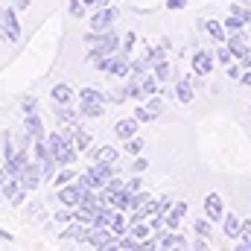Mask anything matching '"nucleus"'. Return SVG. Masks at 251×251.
I'll use <instances>...</instances> for the list:
<instances>
[{"mask_svg":"<svg viewBox=\"0 0 251 251\" xmlns=\"http://www.w3.org/2000/svg\"><path fill=\"white\" fill-rule=\"evenodd\" d=\"M120 47H123V35L111 26V29H105L102 32V38H100V44H94V47H88V62H100V59H105V56H114V53H120Z\"/></svg>","mask_w":251,"mask_h":251,"instance_id":"nucleus-1","label":"nucleus"},{"mask_svg":"<svg viewBox=\"0 0 251 251\" xmlns=\"http://www.w3.org/2000/svg\"><path fill=\"white\" fill-rule=\"evenodd\" d=\"M117 173H120L117 164H91L85 173H79V181L91 190H102L108 184V178H114Z\"/></svg>","mask_w":251,"mask_h":251,"instance_id":"nucleus-2","label":"nucleus"},{"mask_svg":"<svg viewBox=\"0 0 251 251\" xmlns=\"http://www.w3.org/2000/svg\"><path fill=\"white\" fill-rule=\"evenodd\" d=\"M88 190H91V187H85V184L76 178V181H70V184L59 187L53 196L59 199V204H62V207H79V204H82V199L88 196Z\"/></svg>","mask_w":251,"mask_h":251,"instance_id":"nucleus-3","label":"nucleus"},{"mask_svg":"<svg viewBox=\"0 0 251 251\" xmlns=\"http://www.w3.org/2000/svg\"><path fill=\"white\" fill-rule=\"evenodd\" d=\"M117 18H120V6H117V3L102 6V9H97V12L91 15V29H94V32H105V29L114 26Z\"/></svg>","mask_w":251,"mask_h":251,"instance_id":"nucleus-4","label":"nucleus"},{"mask_svg":"<svg viewBox=\"0 0 251 251\" xmlns=\"http://www.w3.org/2000/svg\"><path fill=\"white\" fill-rule=\"evenodd\" d=\"M0 18H3V32L9 44L21 41V21H18V9L15 6H0Z\"/></svg>","mask_w":251,"mask_h":251,"instance_id":"nucleus-5","label":"nucleus"},{"mask_svg":"<svg viewBox=\"0 0 251 251\" xmlns=\"http://www.w3.org/2000/svg\"><path fill=\"white\" fill-rule=\"evenodd\" d=\"M190 67H193V73H199V76H210L213 67H216V56H213V50L199 47V50L190 56Z\"/></svg>","mask_w":251,"mask_h":251,"instance_id":"nucleus-6","label":"nucleus"},{"mask_svg":"<svg viewBox=\"0 0 251 251\" xmlns=\"http://www.w3.org/2000/svg\"><path fill=\"white\" fill-rule=\"evenodd\" d=\"M18 178H21V187H24V190L35 193V190L44 184V173H41V164H38V161L32 158V161H29V164L24 167V173H21Z\"/></svg>","mask_w":251,"mask_h":251,"instance_id":"nucleus-7","label":"nucleus"},{"mask_svg":"<svg viewBox=\"0 0 251 251\" xmlns=\"http://www.w3.org/2000/svg\"><path fill=\"white\" fill-rule=\"evenodd\" d=\"M225 213H228V210H225L222 196H219V193H207V196H204V216H207L213 225H219V222L225 219Z\"/></svg>","mask_w":251,"mask_h":251,"instance_id":"nucleus-8","label":"nucleus"},{"mask_svg":"<svg viewBox=\"0 0 251 251\" xmlns=\"http://www.w3.org/2000/svg\"><path fill=\"white\" fill-rule=\"evenodd\" d=\"M85 155L91 158V164H117V158H120V152H117L111 143H100V146H91Z\"/></svg>","mask_w":251,"mask_h":251,"instance_id":"nucleus-9","label":"nucleus"},{"mask_svg":"<svg viewBox=\"0 0 251 251\" xmlns=\"http://www.w3.org/2000/svg\"><path fill=\"white\" fill-rule=\"evenodd\" d=\"M173 94H176V100L178 102H196V85H193V76H181V79H176V85H173Z\"/></svg>","mask_w":251,"mask_h":251,"instance_id":"nucleus-10","label":"nucleus"},{"mask_svg":"<svg viewBox=\"0 0 251 251\" xmlns=\"http://www.w3.org/2000/svg\"><path fill=\"white\" fill-rule=\"evenodd\" d=\"M187 210H190L187 201H181V199H178V201H173V207L164 213V225H167L170 231H178V225H181V219L187 216Z\"/></svg>","mask_w":251,"mask_h":251,"instance_id":"nucleus-11","label":"nucleus"},{"mask_svg":"<svg viewBox=\"0 0 251 251\" xmlns=\"http://www.w3.org/2000/svg\"><path fill=\"white\" fill-rule=\"evenodd\" d=\"M199 29H204L216 44H222V41H228V29H225V24L222 21H216V18H204V21H199Z\"/></svg>","mask_w":251,"mask_h":251,"instance_id":"nucleus-12","label":"nucleus"},{"mask_svg":"<svg viewBox=\"0 0 251 251\" xmlns=\"http://www.w3.org/2000/svg\"><path fill=\"white\" fill-rule=\"evenodd\" d=\"M50 100H53V105H76V91L67 85V82H59V85H53V91H50Z\"/></svg>","mask_w":251,"mask_h":251,"instance_id":"nucleus-13","label":"nucleus"},{"mask_svg":"<svg viewBox=\"0 0 251 251\" xmlns=\"http://www.w3.org/2000/svg\"><path fill=\"white\" fill-rule=\"evenodd\" d=\"M140 126L143 123H140L134 114H131V117H120V120L114 123V134H117L120 140H128V137H134V134L140 131Z\"/></svg>","mask_w":251,"mask_h":251,"instance_id":"nucleus-14","label":"nucleus"},{"mask_svg":"<svg viewBox=\"0 0 251 251\" xmlns=\"http://www.w3.org/2000/svg\"><path fill=\"white\" fill-rule=\"evenodd\" d=\"M24 131H26L32 140L47 137V128H44V120H41V114H38V111H35V114H24Z\"/></svg>","mask_w":251,"mask_h":251,"instance_id":"nucleus-15","label":"nucleus"},{"mask_svg":"<svg viewBox=\"0 0 251 251\" xmlns=\"http://www.w3.org/2000/svg\"><path fill=\"white\" fill-rule=\"evenodd\" d=\"M222 234H225V240H240V234H243V219L237 216V213H225V219H222Z\"/></svg>","mask_w":251,"mask_h":251,"instance_id":"nucleus-16","label":"nucleus"},{"mask_svg":"<svg viewBox=\"0 0 251 251\" xmlns=\"http://www.w3.org/2000/svg\"><path fill=\"white\" fill-rule=\"evenodd\" d=\"M53 114H56L59 126H73V123H79V120H82L76 105H53Z\"/></svg>","mask_w":251,"mask_h":251,"instance_id":"nucleus-17","label":"nucleus"},{"mask_svg":"<svg viewBox=\"0 0 251 251\" xmlns=\"http://www.w3.org/2000/svg\"><path fill=\"white\" fill-rule=\"evenodd\" d=\"M143 59L149 62V67H155L158 62L170 59V50H167L164 44H146V47H143Z\"/></svg>","mask_w":251,"mask_h":251,"instance_id":"nucleus-18","label":"nucleus"},{"mask_svg":"<svg viewBox=\"0 0 251 251\" xmlns=\"http://www.w3.org/2000/svg\"><path fill=\"white\" fill-rule=\"evenodd\" d=\"M178 246H190L187 240H184V234H178V231H170V228H164L161 231V249H178Z\"/></svg>","mask_w":251,"mask_h":251,"instance_id":"nucleus-19","label":"nucleus"},{"mask_svg":"<svg viewBox=\"0 0 251 251\" xmlns=\"http://www.w3.org/2000/svg\"><path fill=\"white\" fill-rule=\"evenodd\" d=\"M79 102H100V105H105L108 102V94L105 91H100V88H79Z\"/></svg>","mask_w":251,"mask_h":251,"instance_id":"nucleus-20","label":"nucleus"},{"mask_svg":"<svg viewBox=\"0 0 251 251\" xmlns=\"http://www.w3.org/2000/svg\"><path fill=\"white\" fill-rule=\"evenodd\" d=\"M76 108H79L82 120H97L105 114V105H100V102H76Z\"/></svg>","mask_w":251,"mask_h":251,"instance_id":"nucleus-21","label":"nucleus"},{"mask_svg":"<svg viewBox=\"0 0 251 251\" xmlns=\"http://www.w3.org/2000/svg\"><path fill=\"white\" fill-rule=\"evenodd\" d=\"M73 143H76V149L85 155V152L94 146V134H91V131H88L82 123H79V126H76V134H73Z\"/></svg>","mask_w":251,"mask_h":251,"instance_id":"nucleus-22","label":"nucleus"},{"mask_svg":"<svg viewBox=\"0 0 251 251\" xmlns=\"http://www.w3.org/2000/svg\"><path fill=\"white\" fill-rule=\"evenodd\" d=\"M213 56H216V64H219V67H228V64L237 62V59H234V50L228 47V41L216 44V47H213Z\"/></svg>","mask_w":251,"mask_h":251,"instance_id":"nucleus-23","label":"nucleus"},{"mask_svg":"<svg viewBox=\"0 0 251 251\" xmlns=\"http://www.w3.org/2000/svg\"><path fill=\"white\" fill-rule=\"evenodd\" d=\"M79 178V173L73 170V164L70 167H59V173H56V178H53V190L64 187V184H70V181H76Z\"/></svg>","mask_w":251,"mask_h":251,"instance_id":"nucleus-24","label":"nucleus"},{"mask_svg":"<svg viewBox=\"0 0 251 251\" xmlns=\"http://www.w3.org/2000/svg\"><path fill=\"white\" fill-rule=\"evenodd\" d=\"M128 228H131L128 213H126V210H117V213H114V219H111V231H114L117 237H126V234H128Z\"/></svg>","mask_w":251,"mask_h":251,"instance_id":"nucleus-25","label":"nucleus"},{"mask_svg":"<svg viewBox=\"0 0 251 251\" xmlns=\"http://www.w3.org/2000/svg\"><path fill=\"white\" fill-rule=\"evenodd\" d=\"M140 88H143L146 100H149V97H155V94H161V82H158V76H155V73H143V76H140Z\"/></svg>","mask_w":251,"mask_h":251,"instance_id":"nucleus-26","label":"nucleus"},{"mask_svg":"<svg viewBox=\"0 0 251 251\" xmlns=\"http://www.w3.org/2000/svg\"><path fill=\"white\" fill-rule=\"evenodd\" d=\"M152 73L158 76V82H161V85H170V82H173V62H170V59L158 62L155 67H152Z\"/></svg>","mask_w":251,"mask_h":251,"instance_id":"nucleus-27","label":"nucleus"},{"mask_svg":"<svg viewBox=\"0 0 251 251\" xmlns=\"http://www.w3.org/2000/svg\"><path fill=\"white\" fill-rule=\"evenodd\" d=\"M193 234L210 240V237H213V222H210L207 216H204V219H193Z\"/></svg>","mask_w":251,"mask_h":251,"instance_id":"nucleus-28","label":"nucleus"},{"mask_svg":"<svg viewBox=\"0 0 251 251\" xmlns=\"http://www.w3.org/2000/svg\"><path fill=\"white\" fill-rule=\"evenodd\" d=\"M114 213H117V207H102V210L94 216V228H111Z\"/></svg>","mask_w":251,"mask_h":251,"instance_id":"nucleus-29","label":"nucleus"},{"mask_svg":"<svg viewBox=\"0 0 251 251\" xmlns=\"http://www.w3.org/2000/svg\"><path fill=\"white\" fill-rule=\"evenodd\" d=\"M128 234H131V237H137V240H149V237L155 234V228L143 219V222H134V225L128 228Z\"/></svg>","mask_w":251,"mask_h":251,"instance_id":"nucleus-30","label":"nucleus"},{"mask_svg":"<svg viewBox=\"0 0 251 251\" xmlns=\"http://www.w3.org/2000/svg\"><path fill=\"white\" fill-rule=\"evenodd\" d=\"M134 117H137L140 123H155V120H158L161 114H155V111H152V108H149L146 102H137V108H134Z\"/></svg>","mask_w":251,"mask_h":251,"instance_id":"nucleus-31","label":"nucleus"},{"mask_svg":"<svg viewBox=\"0 0 251 251\" xmlns=\"http://www.w3.org/2000/svg\"><path fill=\"white\" fill-rule=\"evenodd\" d=\"M222 24H225V29H228V32H243V29H249V24H246L243 18L231 15V12H228V18H222Z\"/></svg>","mask_w":251,"mask_h":251,"instance_id":"nucleus-32","label":"nucleus"},{"mask_svg":"<svg viewBox=\"0 0 251 251\" xmlns=\"http://www.w3.org/2000/svg\"><path fill=\"white\" fill-rule=\"evenodd\" d=\"M143 149H146V143H143V137H137V134H134V137H128V140H126V155H131V158H137V155H140Z\"/></svg>","mask_w":251,"mask_h":251,"instance_id":"nucleus-33","label":"nucleus"},{"mask_svg":"<svg viewBox=\"0 0 251 251\" xmlns=\"http://www.w3.org/2000/svg\"><path fill=\"white\" fill-rule=\"evenodd\" d=\"M67 15H70L73 21H79V18L88 15V6H85L82 0H67Z\"/></svg>","mask_w":251,"mask_h":251,"instance_id":"nucleus-34","label":"nucleus"},{"mask_svg":"<svg viewBox=\"0 0 251 251\" xmlns=\"http://www.w3.org/2000/svg\"><path fill=\"white\" fill-rule=\"evenodd\" d=\"M228 12H231V15H237V18H243L246 24H251V9L246 6V3H231V6H228Z\"/></svg>","mask_w":251,"mask_h":251,"instance_id":"nucleus-35","label":"nucleus"},{"mask_svg":"<svg viewBox=\"0 0 251 251\" xmlns=\"http://www.w3.org/2000/svg\"><path fill=\"white\" fill-rule=\"evenodd\" d=\"M123 187H126V178L117 173L114 178H108V184L102 187V193H105V196H111V193H117V190H123Z\"/></svg>","mask_w":251,"mask_h":251,"instance_id":"nucleus-36","label":"nucleus"},{"mask_svg":"<svg viewBox=\"0 0 251 251\" xmlns=\"http://www.w3.org/2000/svg\"><path fill=\"white\" fill-rule=\"evenodd\" d=\"M134 44H137V32H126L120 53H126V56H134Z\"/></svg>","mask_w":251,"mask_h":251,"instance_id":"nucleus-37","label":"nucleus"},{"mask_svg":"<svg viewBox=\"0 0 251 251\" xmlns=\"http://www.w3.org/2000/svg\"><path fill=\"white\" fill-rule=\"evenodd\" d=\"M0 190H3V196H6V201H9V199H12V196L21 190V178H9V181H6Z\"/></svg>","mask_w":251,"mask_h":251,"instance_id":"nucleus-38","label":"nucleus"},{"mask_svg":"<svg viewBox=\"0 0 251 251\" xmlns=\"http://www.w3.org/2000/svg\"><path fill=\"white\" fill-rule=\"evenodd\" d=\"M128 97H126V88L120 85V88H114V91H108V102L111 105H120V102H126Z\"/></svg>","mask_w":251,"mask_h":251,"instance_id":"nucleus-39","label":"nucleus"},{"mask_svg":"<svg viewBox=\"0 0 251 251\" xmlns=\"http://www.w3.org/2000/svg\"><path fill=\"white\" fill-rule=\"evenodd\" d=\"M21 108H24V114H35V111H38V100L26 94V97L21 100Z\"/></svg>","mask_w":251,"mask_h":251,"instance_id":"nucleus-40","label":"nucleus"},{"mask_svg":"<svg viewBox=\"0 0 251 251\" xmlns=\"http://www.w3.org/2000/svg\"><path fill=\"white\" fill-rule=\"evenodd\" d=\"M26 199H29V190H18V193H15V196H12V199H9V207H21V204H24V201H26Z\"/></svg>","mask_w":251,"mask_h":251,"instance_id":"nucleus-41","label":"nucleus"},{"mask_svg":"<svg viewBox=\"0 0 251 251\" xmlns=\"http://www.w3.org/2000/svg\"><path fill=\"white\" fill-rule=\"evenodd\" d=\"M146 105L155 111V114H164V100H161V94H155V97H149L146 100Z\"/></svg>","mask_w":251,"mask_h":251,"instance_id":"nucleus-42","label":"nucleus"},{"mask_svg":"<svg viewBox=\"0 0 251 251\" xmlns=\"http://www.w3.org/2000/svg\"><path fill=\"white\" fill-rule=\"evenodd\" d=\"M126 187L131 190V193H137V190H143V178H140V176L134 173L131 178H126Z\"/></svg>","mask_w":251,"mask_h":251,"instance_id":"nucleus-43","label":"nucleus"},{"mask_svg":"<svg viewBox=\"0 0 251 251\" xmlns=\"http://www.w3.org/2000/svg\"><path fill=\"white\" fill-rule=\"evenodd\" d=\"M143 170H149V161H146V158H140V155H137V158H134V164H131V173H137V176H140V173H143Z\"/></svg>","mask_w":251,"mask_h":251,"instance_id":"nucleus-44","label":"nucleus"},{"mask_svg":"<svg viewBox=\"0 0 251 251\" xmlns=\"http://www.w3.org/2000/svg\"><path fill=\"white\" fill-rule=\"evenodd\" d=\"M26 213H29V216H44V204H41V201H29V204H26Z\"/></svg>","mask_w":251,"mask_h":251,"instance_id":"nucleus-45","label":"nucleus"},{"mask_svg":"<svg viewBox=\"0 0 251 251\" xmlns=\"http://www.w3.org/2000/svg\"><path fill=\"white\" fill-rule=\"evenodd\" d=\"M225 70H228V76H231V79H240V76H243V64H240V62H237V64H228Z\"/></svg>","mask_w":251,"mask_h":251,"instance_id":"nucleus-46","label":"nucleus"},{"mask_svg":"<svg viewBox=\"0 0 251 251\" xmlns=\"http://www.w3.org/2000/svg\"><path fill=\"white\" fill-rule=\"evenodd\" d=\"M240 240L251 243V219H243V234H240Z\"/></svg>","mask_w":251,"mask_h":251,"instance_id":"nucleus-47","label":"nucleus"},{"mask_svg":"<svg viewBox=\"0 0 251 251\" xmlns=\"http://www.w3.org/2000/svg\"><path fill=\"white\" fill-rule=\"evenodd\" d=\"M187 6V0H167V9L170 12H178V9H184Z\"/></svg>","mask_w":251,"mask_h":251,"instance_id":"nucleus-48","label":"nucleus"},{"mask_svg":"<svg viewBox=\"0 0 251 251\" xmlns=\"http://www.w3.org/2000/svg\"><path fill=\"white\" fill-rule=\"evenodd\" d=\"M12 6H15L18 12H24V9H29V6H32V0H12Z\"/></svg>","mask_w":251,"mask_h":251,"instance_id":"nucleus-49","label":"nucleus"},{"mask_svg":"<svg viewBox=\"0 0 251 251\" xmlns=\"http://www.w3.org/2000/svg\"><path fill=\"white\" fill-rule=\"evenodd\" d=\"M240 82H243L246 88H251V67H249V70H243V76H240Z\"/></svg>","mask_w":251,"mask_h":251,"instance_id":"nucleus-50","label":"nucleus"},{"mask_svg":"<svg viewBox=\"0 0 251 251\" xmlns=\"http://www.w3.org/2000/svg\"><path fill=\"white\" fill-rule=\"evenodd\" d=\"M0 240H3V243H12V234H9L6 228H0Z\"/></svg>","mask_w":251,"mask_h":251,"instance_id":"nucleus-51","label":"nucleus"},{"mask_svg":"<svg viewBox=\"0 0 251 251\" xmlns=\"http://www.w3.org/2000/svg\"><path fill=\"white\" fill-rule=\"evenodd\" d=\"M9 178H12V176H9V173H6V170H0V187H3V184H6V181H9Z\"/></svg>","mask_w":251,"mask_h":251,"instance_id":"nucleus-52","label":"nucleus"},{"mask_svg":"<svg viewBox=\"0 0 251 251\" xmlns=\"http://www.w3.org/2000/svg\"><path fill=\"white\" fill-rule=\"evenodd\" d=\"M114 0H97V9H102V6H111Z\"/></svg>","mask_w":251,"mask_h":251,"instance_id":"nucleus-53","label":"nucleus"},{"mask_svg":"<svg viewBox=\"0 0 251 251\" xmlns=\"http://www.w3.org/2000/svg\"><path fill=\"white\" fill-rule=\"evenodd\" d=\"M82 3H85L88 9H97V0H82Z\"/></svg>","mask_w":251,"mask_h":251,"instance_id":"nucleus-54","label":"nucleus"},{"mask_svg":"<svg viewBox=\"0 0 251 251\" xmlns=\"http://www.w3.org/2000/svg\"><path fill=\"white\" fill-rule=\"evenodd\" d=\"M3 164H6V158H3V152H0V170H3Z\"/></svg>","mask_w":251,"mask_h":251,"instance_id":"nucleus-55","label":"nucleus"},{"mask_svg":"<svg viewBox=\"0 0 251 251\" xmlns=\"http://www.w3.org/2000/svg\"><path fill=\"white\" fill-rule=\"evenodd\" d=\"M3 201H6V196H3V190H0V204H3Z\"/></svg>","mask_w":251,"mask_h":251,"instance_id":"nucleus-56","label":"nucleus"},{"mask_svg":"<svg viewBox=\"0 0 251 251\" xmlns=\"http://www.w3.org/2000/svg\"><path fill=\"white\" fill-rule=\"evenodd\" d=\"M249 32H251V24H249Z\"/></svg>","mask_w":251,"mask_h":251,"instance_id":"nucleus-57","label":"nucleus"},{"mask_svg":"<svg viewBox=\"0 0 251 251\" xmlns=\"http://www.w3.org/2000/svg\"><path fill=\"white\" fill-rule=\"evenodd\" d=\"M114 3H120V0H114Z\"/></svg>","mask_w":251,"mask_h":251,"instance_id":"nucleus-58","label":"nucleus"},{"mask_svg":"<svg viewBox=\"0 0 251 251\" xmlns=\"http://www.w3.org/2000/svg\"><path fill=\"white\" fill-rule=\"evenodd\" d=\"M249 114H251V108H249Z\"/></svg>","mask_w":251,"mask_h":251,"instance_id":"nucleus-59","label":"nucleus"},{"mask_svg":"<svg viewBox=\"0 0 251 251\" xmlns=\"http://www.w3.org/2000/svg\"><path fill=\"white\" fill-rule=\"evenodd\" d=\"M120 251H123V249H120Z\"/></svg>","mask_w":251,"mask_h":251,"instance_id":"nucleus-60","label":"nucleus"},{"mask_svg":"<svg viewBox=\"0 0 251 251\" xmlns=\"http://www.w3.org/2000/svg\"><path fill=\"white\" fill-rule=\"evenodd\" d=\"M231 251H234V249H231Z\"/></svg>","mask_w":251,"mask_h":251,"instance_id":"nucleus-61","label":"nucleus"}]
</instances>
